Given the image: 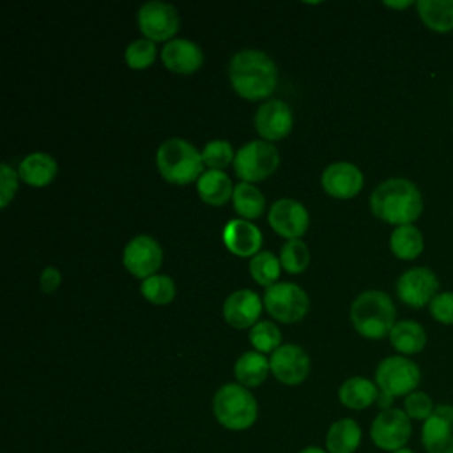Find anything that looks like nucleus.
Wrapping results in <instances>:
<instances>
[{"label": "nucleus", "instance_id": "obj_1", "mask_svg": "<svg viewBox=\"0 0 453 453\" xmlns=\"http://www.w3.org/2000/svg\"><path fill=\"white\" fill-rule=\"evenodd\" d=\"M228 78L241 97L258 101L274 92L278 69L267 53L260 50H241L230 60Z\"/></svg>", "mask_w": 453, "mask_h": 453}, {"label": "nucleus", "instance_id": "obj_2", "mask_svg": "<svg viewBox=\"0 0 453 453\" xmlns=\"http://www.w3.org/2000/svg\"><path fill=\"white\" fill-rule=\"evenodd\" d=\"M372 212L391 225H412L423 211L421 193L414 182L393 177L380 182L370 196Z\"/></svg>", "mask_w": 453, "mask_h": 453}, {"label": "nucleus", "instance_id": "obj_3", "mask_svg": "<svg viewBox=\"0 0 453 453\" xmlns=\"http://www.w3.org/2000/svg\"><path fill=\"white\" fill-rule=\"evenodd\" d=\"M395 304L386 292L365 290L350 304V322L354 329L372 340L391 333L395 326Z\"/></svg>", "mask_w": 453, "mask_h": 453}, {"label": "nucleus", "instance_id": "obj_4", "mask_svg": "<svg viewBox=\"0 0 453 453\" xmlns=\"http://www.w3.org/2000/svg\"><path fill=\"white\" fill-rule=\"evenodd\" d=\"M212 414L223 428L242 432L255 425L258 403L248 388L239 382H226L212 396Z\"/></svg>", "mask_w": 453, "mask_h": 453}, {"label": "nucleus", "instance_id": "obj_5", "mask_svg": "<svg viewBox=\"0 0 453 453\" xmlns=\"http://www.w3.org/2000/svg\"><path fill=\"white\" fill-rule=\"evenodd\" d=\"M156 165L165 180L184 186L203 173L202 152L184 138L165 140L156 152Z\"/></svg>", "mask_w": 453, "mask_h": 453}, {"label": "nucleus", "instance_id": "obj_6", "mask_svg": "<svg viewBox=\"0 0 453 453\" xmlns=\"http://www.w3.org/2000/svg\"><path fill=\"white\" fill-rule=\"evenodd\" d=\"M280 165L278 149L265 140H251L234 157L235 175L242 182H257L269 177Z\"/></svg>", "mask_w": 453, "mask_h": 453}, {"label": "nucleus", "instance_id": "obj_7", "mask_svg": "<svg viewBox=\"0 0 453 453\" xmlns=\"http://www.w3.org/2000/svg\"><path fill=\"white\" fill-rule=\"evenodd\" d=\"M421 380L419 366L405 356L384 357L375 370V384L380 391L396 396H407L418 389Z\"/></svg>", "mask_w": 453, "mask_h": 453}, {"label": "nucleus", "instance_id": "obj_8", "mask_svg": "<svg viewBox=\"0 0 453 453\" xmlns=\"http://www.w3.org/2000/svg\"><path fill=\"white\" fill-rule=\"evenodd\" d=\"M412 435V421L403 409L391 407L380 411L370 425V439L382 451H396L405 448Z\"/></svg>", "mask_w": 453, "mask_h": 453}, {"label": "nucleus", "instance_id": "obj_9", "mask_svg": "<svg viewBox=\"0 0 453 453\" xmlns=\"http://www.w3.org/2000/svg\"><path fill=\"white\" fill-rule=\"evenodd\" d=\"M264 306L276 320L292 324L308 313L310 297L299 285L290 281H278L265 290Z\"/></svg>", "mask_w": 453, "mask_h": 453}, {"label": "nucleus", "instance_id": "obj_10", "mask_svg": "<svg viewBox=\"0 0 453 453\" xmlns=\"http://www.w3.org/2000/svg\"><path fill=\"white\" fill-rule=\"evenodd\" d=\"M138 27L150 41H170L179 30V14L172 4L161 0L145 2L138 9Z\"/></svg>", "mask_w": 453, "mask_h": 453}, {"label": "nucleus", "instance_id": "obj_11", "mask_svg": "<svg viewBox=\"0 0 453 453\" xmlns=\"http://www.w3.org/2000/svg\"><path fill=\"white\" fill-rule=\"evenodd\" d=\"M421 446L426 453H453V403H437L421 423Z\"/></svg>", "mask_w": 453, "mask_h": 453}, {"label": "nucleus", "instance_id": "obj_12", "mask_svg": "<svg viewBox=\"0 0 453 453\" xmlns=\"http://www.w3.org/2000/svg\"><path fill=\"white\" fill-rule=\"evenodd\" d=\"M163 262L161 244L150 235H136L133 237L122 253L124 267L136 278H149L156 274Z\"/></svg>", "mask_w": 453, "mask_h": 453}, {"label": "nucleus", "instance_id": "obj_13", "mask_svg": "<svg viewBox=\"0 0 453 453\" xmlns=\"http://www.w3.org/2000/svg\"><path fill=\"white\" fill-rule=\"evenodd\" d=\"M269 365L274 379L285 386L301 384L308 377L311 366L306 350L296 343H283L276 349L269 357Z\"/></svg>", "mask_w": 453, "mask_h": 453}, {"label": "nucleus", "instance_id": "obj_14", "mask_svg": "<svg viewBox=\"0 0 453 453\" xmlns=\"http://www.w3.org/2000/svg\"><path fill=\"white\" fill-rule=\"evenodd\" d=\"M439 280L426 267H412L405 271L396 281L398 297L414 308H421L437 296Z\"/></svg>", "mask_w": 453, "mask_h": 453}, {"label": "nucleus", "instance_id": "obj_15", "mask_svg": "<svg viewBox=\"0 0 453 453\" xmlns=\"http://www.w3.org/2000/svg\"><path fill=\"white\" fill-rule=\"evenodd\" d=\"M269 225L287 239H299L310 226V214L294 198H280L269 209Z\"/></svg>", "mask_w": 453, "mask_h": 453}, {"label": "nucleus", "instance_id": "obj_16", "mask_svg": "<svg viewBox=\"0 0 453 453\" xmlns=\"http://www.w3.org/2000/svg\"><path fill=\"white\" fill-rule=\"evenodd\" d=\"M255 127L265 142H276L285 138L294 124L292 110L280 99L264 101L255 113Z\"/></svg>", "mask_w": 453, "mask_h": 453}, {"label": "nucleus", "instance_id": "obj_17", "mask_svg": "<svg viewBox=\"0 0 453 453\" xmlns=\"http://www.w3.org/2000/svg\"><path fill=\"white\" fill-rule=\"evenodd\" d=\"M320 184L327 195L347 200L361 191L363 173L349 161H336L326 166L320 175Z\"/></svg>", "mask_w": 453, "mask_h": 453}, {"label": "nucleus", "instance_id": "obj_18", "mask_svg": "<svg viewBox=\"0 0 453 453\" xmlns=\"http://www.w3.org/2000/svg\"><path fill=\"white\" fill-rule=\"evenodd\" d=\"M262 301L257 292L241 288L232 292L223 303V319L235 329L253 327L260 317Z\"/></svg>", "mask_w": 453, "mask_h": 453}, {"label": "nucleus", "instance_id": "obj_19", "mask_svg": "<svg viewBox=\"0 0 453 453\" xmlns=\"http://www.w3.org/2000/svg\"><path fill=\"white\" fill-rule=\"evenodd\" d=\"M161 60L166 69L177 74H191L203 64L200 46L189 39H170L161 50Z\"/></svg>", "mask_w": 453, "mask_h": 453}, {"label": "nucleus", "instance_id": "obj_20", "mask_svg": "<svg viewBox=\"0 0 453 453\" xmlns=\"http://www.w3.org/2000/svg\"><path fill=\"white\" fill-rule=\"evenodd\" d=\"M223 242L237 257H255L262 246V232L242 218L230 219L223 230Z\"/></svg>", "mask_w": 453, "mask_h": 453}, {"label": "nucleus", "instance_id": "obj_21", "mask_svg": "<svg viewBox=\"0 0 453 453\" xmlns=\"http://www.w3.org/2000/svg\"><path fill=\"white\" fill-rule=\"evenodd\" d=\"M363 441V430L352 418H340L326 432L327 453H356Z\"/></svg>", "mask_w": 453, "mask_h": 453}, {"label": "nucleus", "instance_id": "obj_22", "mask_svg": "<svg viewBox=\"0 0 453 453\" xmlns=\"http://www.w3.org/2000/svg\"><path fill=\"white\" fill-rule=\"evenodd\" d=\"M58 172V165L48 152H30L18 166V175L23 182L34 188L48 186Z\"/></svg>", "mask_w": 453, "mask_h": 453}, {"label": "nucleus", "instance_id": "obj_23", "mask_svg": "<svg viewBox=\"0 0 453 453\" xmlns=\"http://www.w3.org/2000/svg\"><path fill=\"white\" fill-rule=\"evenodd\" d=\"M379 395V388L375 382H372L366 377H350L342 382L338 389L340 402L352 411H363L375 403Z\"/></svg>", "mask_w": 453, "mask_h": 453}, {"label": "nucleus", "instance_id": "obj_24", "mask_svg": "<svg viewBox=\"0 0 453 453\" xmlns=\"http://www.w3.org/2000/svg\"><path fill=\"white\" fill-rule=\"evenodd\" d=\"M269 359L258 350H248L241 354L234 365L235 380L244 388L260 386L269 375Z\"/></svg>", "mask_w": 453, "mask_h": 453}, {"label": "nucleus", "instance_id": "obj_25", "mask_svg": "<svg viewBox=\"0 0 453 453\" xmlns=\"http://www.w3.org/2000/svg\"><path fill=\"white\" fill-rule=\"evenodd\" d=\"M200 198L211 205H223L234 195L230 177L221 170H205L196 180Z\"/></svg>", "mask_w": 453, "mask_h": 453}, {"label": "nucleus", "instance_id": "obj_26", "mask_svg": "<svg viewBox=\"0 0 453 453\" xmlns=\"http://www.w3.org/2000/svg\"><path fill=\"white\" fill-rule=\"evenodd\" d=\"M389 342L400 354H418L426 343L425 329L414 320H400L389 333Z\"/></svg>", "mask_w": 453, "mask_h": 453}, {"label": "nucleus", "instance_id": "obj_27", "mask_svg": "<svg viewBox=\"0 0 453 453\" xmlns=\"http://www.w3.org/2000/svg\"><path fill=\"white\" fill-rule=\"evenodd\" d=\"M418 12L434 32L453 30V0H419Z\"/></svg>", "mask_w": 453, "mask_h": 453}, {"label": "nucleus", "instance_id": "obj_28", "mask_svg": "<svg viewBox=\"0 0 453 453\" xmlns=\"http://www.w3.org/2000/svg\"><path fill=\"white\" fill-rule=\"evenodd\" d=\"M389 248L398 258L412 260L423 251V235L414 225H400L389 237Z\"/></svg>", "mask_w": 453, "mask_h": 453}, {"label": "nucleus", "instance_id": "obj_29", "mask_svg": "<svg viewBox=\"0 0 453 453\" xmlns=\"http://www.w3.org/2000/svg\"><path fill=\"white\" fill-rule=\"evenodd\" d=\"M234 209L241 214V218L255 219L265 209V198L262 191L251 182H239L234 186Z\"/></svg>", "mask_w": 453, "mask_h": 453}, {"label": "nucleus", "instance_id": "obj_30", "mask_svg": "<svg viewBox=\"0 0 453 453\" xmlns=\"http://www.w3.org/2000/svg\"><path fill=\"white\" fill-rule=\"evenodd\" d=\"M280 271H281V262L271 251H258L250 260V274H251V278L257 283H260V285H264L267 288L273 287L274 283H278Z\"/></svg>", "mask_w": 453, "mask_h": 453}, {"label": "nucleus", "instance_id": "obj_31", "mask_svg": "<svg viewBox=\"0 0 453 453\" xmlns=\"http://www.w3.org/2000/svg\"><path fill=\"white\" fill-rule=\"evenodd\" d=\"M280 262L287 273L299 274L310 264V250L301 239H288L280 250Z\"/></svg>", "mask_w": 453, "mask_h": 453}, {"label": "nucleus", "instance_id": "obj_32", "mask_svg": "<svg viewBox=\"0 0 453 453\" xmlns=\"http://www.w3.org/2000/svg\"><path fill=\"white\" fill-rule=\"evenodd\" d=\"M250 343L255 347V350L267 354L274 352L281 347V331L276 324L269 320H260L250 329Z\"/></svg>", "mask_w": 453, "mask_h": 453}, {"label": "nucleus", "instance_id": "obj_33", "mask_svg": "<svg viewBox=\"0 0 453 453\" xmlns=\"http://www.w3.org/2000/svg\"><path fill=\"white\" fill-rule=\"evenodd\" d=\"M142 294L154 304H166L175 297V283L166 274H152L142 281Z\"/></svg>", "mask_w": 453, "mask_h": 453}, {"label": "nucleus", "instance_id": "obj_34", "mask_svg": "<svg viewBox=\"0 0 453 453\" xmlns=\"http://www.w3.org/2000/svg\"><path fill=\"white\" fill-rule=\"evenodd\" d=\"M234 157L235 152L226 140H211L202 150L203 165H207L211 170L226 168L230 163H234Z\"/></svg>", "mask_w": 453, "mask_h": 453}, {"label": "nucleus", "instance_id": "obj_35", "mask_svg": "<svg viewBox=\"0 0 453 453\" xmlns=\"http://www.w3.org/2000/svg\"><path fill=\"white\" fill-rule=\"evenodd\" d=\"M156 42L143 37V39H134L127 48H126V62L131 69H145L156 60Z\"/></svg>", "mask_w": 453, "mask_h": 453}, {"label": "nucleus", "instance_id": "obj_36", "mask_svg": "<svg viewBox=\"0 0 453 453\" xmlns=\"http://www.w3.org/2000/svg\"><path fill=\"white\" fill-rule=\"evenodd\" d=\"M435 403L432 400V396L425 391H412L403 398V411L405 414L411 418V421H425L430 418V414L434 412Z\"/></svg>", "mask_w": 453, "mask_h": 453}, {"label": "nucleus", "instance_id": "obj_37", "mask_svg": "<svg viewBox=\"0 0 453 453\" xmlns=\"http://www.w3.org/2000/svg\"><path fill=\"white\" fill-rule=\"evenodd\" d=\"M18 189V175L16 172L7 165H0V207H7L9 202L14 198Z\"/></svg>", "mask_w": 453, "mask_h": 453}, {"label": "nucleus", "instance_id": "obj_38", "mask_svg": "<svg viewBox=\"0 0 453 453\" xmlns=\"http://www.w3.org/2000/svg\"><path fill=\"white\" fill-rule=\"evenodd\" d=\"M430 313L442 324H453V292L437 294L430 303Z\"/></svg>", "mask_w": 453, "mask_h": 453}, {"label": "nucleus", "instance_id": "obj_39", "mask_svg": "<svg viewBox=\"0 0 453 453\" xmlns=\"http://www.w3.org/2000/svg\"><path fill=\"white\" fill-rule=\"evenodd\" d=\"M60 280H62L60 271L57 267H53V265H48L42 271V274H41V290L46 292V294H51L53 290L58 288Z\"/></svg>", "mask_w": 453, "mask_h": 453}, {"label": "nucleus", "instance_id": "obj_40", "mask_svg": "<svg viewBox=\"0 0 453 453\" xmlns=\"http://www.w3.org/2000/svg\"><path fill=\"white\" fill-rule=\"evenodd\" d=\"M393 400H395V398H393L391 395H388V393H384V391L379 389V395H377L375 403H377V407H379L380 411H388V409L393 407Z\"/></svg>", "mask_w": 453, "mask_h": 453}, {"label": "nucleus", "instance_id": "obj_41", "mask_svg": "<svg viewBox=\"0 0 453 453\" xmlns=\"http://www.w3.org/2000/svg\"><path fill=\"white\" fill-rule=\"evenodd\" d=\"M297 453H327L324 448H319V446H306L303 449H299Z\"/></svg>", "mask_w": 453, "mask_h": 453}, {"label": "nucleus", "instance_id": "obj_42", "mask_svg": "<svg viewBox=\"0 0 453 453\" xmlns=\"http://www.w3.org/2000/svg\"><path fill=\"white\" fill-rule=\"evenodd\" d=\"M388 7H395V9H403V7H409L412 2L411 0H405V2H384Z\"/></svg>", "mask_w": 453, "mask_h": 453}, {"label": "nucleus", "instance_id": "obj_43", "mask_svg": "<svg viewBox=\"0 0 453 453\" xmlns=\"http://www.w3.org/2000/svg\"><path fill=\"white\" fill-rule=\"evenodd\" d=\"M391 453H416L414 449H411L409 446H405V448H400V449H396V451H391Z\"/></svg>", "mask_w": 453, "mask_h": 453}]
</instances>
